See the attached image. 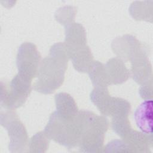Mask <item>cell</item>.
I'll return each mask as SVG.
<instances>
[{
  "instance_id": "cell-7",
  "label": "cell",
  "mask_w": 153,
  "mask_h": 153,
  "mask_svg": "<svg viewBox=\"0 0 153 153\" xmlns=\"http://www.w3.org/2000/svg\"><path fill=\"white\" fill-rule=\"evenodd\" d=\"M148 53L147 47L143 45L130 60L131 75L134 81L141 85L152 80V65L148 59Z\"/></svg>"
},
{
  "instance_id": "cell-2",
  "label": "cell",
  "mask_w": 153,
  "mask_h": 153,
  "mask_svg": "<svg viewBox=\"0 0 153 153\" xmlns=\"http://www.w3.org/2000/svg\"><path fill=\"white\" fill-rule=\"evenodd\" d=\"M81 134L78 146L82 152H100L103 148L105 134L109 121L103 116L88 111H79Z\"/></svg>"
},
{
  "instance_id": "cell-4",
  "label": "cell",
  "mask_w": 153,
  "mask_h": 153,
  "mask_svg": "<svg viewBox=\"0 0 153 153\" xmlns=\"http://www.w3.org/2000/svg\"><path fill=\"white\" fill-rule=\"evenodd\" d=\"M11 109L1 111V124L8 133L10 137L9 150L11 152H25L29 145L26 129L20 121L17 114Z\"/></svg>"
},
{
  "instance_id": "cell-1",
  "label": "cell",
  "mask_w": 153,
  "mask_h": 153,
  "mask_svg": "<svg viewBox=\"0 0 153 153\" xmlns=\"http://www.w3.org/2000/svg\"><path fill=\"white\" fill-rule=\"evenodd\" d=\"M69 59L64 43L54 44L50 50V56L41 60L34 90L42 94H51L59 88L65 79V71Z\"/></svg>"
},
{
  "instance_id": "cell-18",
  "label": "cell",
  "mask_w": 153,
  "mask_h": 153,
  "mask_svg": "<svg viewBox=\"0 0 153 153\" xmlns=\"http://www.w3.org/2000/svg\"><path fill=\"white\" fill-rule=\"evenodd\" d=\"M50 139L45 131L36 133L29 142V152H45L48 148Z\"/></svg>"
},
{
  "instance_id": "cell-21",
  "label": "cell",
  "mask_w": 153,
  "mask_h": 153,
  "mask_svg": "<svg viewBox=\"0 0 153 153\" xmlns=\"http://www.w3.org/2000/svg\"><path fill=\"white\" fill-rule=\"evenodd\" d=\"M139 93L140 96L145 100H151L152 98V80L142 85Z\"/></svg>"
},
{
  "instance_id": "cell-13",
  "label": "cell",
  "mask_w": 153,
  "mask_h": 153,
  "mask_svg": "<svg viewBox=\"0 0 153 153\" xmlns=\"http://www.w3.org/2000/svg\"><path fill=\"white\" fill-rule=\"evenodd\" d=\"M137 126L143 133L152 134V100H146L136 109L134 114Z\"/></svg>"
},
{
  "instance_id": "cell-17",
  "label": "cell",
  "mask_w": 153,
  "mask_h": 153,
  "mask_svg": "<svg viewBox=\"0 0 153 153\" xmlns=\"http://www.w3.org/2000/svg\"><path fill=\"white\" fill-rule=\"evenodd\" d=\"M88 74L94 87H107L109 85L106 76L105 65L99 61H94Z\"/></svg>"
},
{
  "instance_id": "cell-15",
  "label": "cell",
  "mask_w": 153,
  "mask_h": 153,
  "mask_svg": "<svg viewBox=\"0 0 153 153\" xmlns=\"http://www.w3.org/2000/svg\"><path fill=\"white\" fill-rule=\"evenodd\" d=\"M74 68L79 72H88L94 62L93 56L90 48L86 45L73 53L69 57Z\"/></svg>"
},
{
  "instance_id": "cell-16",
  "label": "cell",
  "mask_w": 153,
  "mask_h": 153,
  "mask_svg": "<svg viewBox=\"0 0 153 153\" xmlns=\"http://www.w3.org/2000/svg\"><path fill=\"white\" fill-rule=\"evenodd\" d=\"M152 1H135L129 8L130 15L136 20L152 22Z\"/></svg>"
},
{
  "instance_id": "cell-19",
  "label": "cell",
  "mask_w": 153,
  "mask_h": 153,
  "mask_svg": "<svg viewBox=\"0 0 153 153\" xmlns=\"http://www.w3.org/2000/svg\"><path fill=\"white\" fill-rule=\"evenodd\" d=\"M76 10L73 7H64L56 11L55 17L59 23L65 26L73 23Z\"/></svg>"
},
{
  "instance_id": "cell-11",
  "label": "cell",
  "mask_w": 153,
  "mask_h": 153,
  "mask_svg": "<svg viewBox=\"0 0 153 153\" xmlns=\"http://www.w3.org/2000/svg\"><path fill=\"white\" fill-rule=\"evenodd\" d=\"M104 65L109 85L123 84L130 76V71L124 62L118 57L109 59Z\"/></svg>"
},
{
  "instance_id": "cell-9",
  "label": "cell",
  "mask_w": 153,
  "mask_h": 153,
  "mask_svg": "<svg viewBox=\"0 0 153 153\" xmlns=\"http://www.w3.org/2000/svg\"><path fill=\"white\" fill-rule=\"evenodd\" d=\"M69 57L75 51L87 45L86 33L78 23H72L65 26V39L63 42Z\"/></svg>"
},
{
  "instance_id": "cell-20",
  "label": "cell",
  "mask_w": 153,
  "mask_h": 153,
  "mask_svg": "<svg viewBox=\"0 0 153 153\" xmlns=\"http://www.w3.org/2000/svg\"><path fill=\"white\" fill-rule=\"evenodd\" d=\"M105 152H132L128 145L122 140H114L109 142L103 151Z\"/></svg>"
},
{
  "instance_id": "cell-6",
  "label": "cell",
  "mask_w": 153,
  "mask_h": 153,
  "mask_svg": "<svg viewBox=\"0 0 153 153\" xmlns=\"http://www.w3.org/2000/svg\"><path fill=\"white\" fill-rule=\"evenodd\" d=\"M41 62L40 54L35 44L26 42L19 47L16 63L20 76L32 81L36 76Z\"/></svg>"
},
{
  "instance_id": "cell-8",
  "label": "cell",
  "mask_w": 153,
  "mask_h": 153,
  "mask_svg": "<svg viewBox=\"0 0 153 153\" xmlns=\"http://www.w3.org/2000/svg\"><path fill=\"white\" fill-rule=\"evenodd\" d=\"M143 45L134 36L126 35L114 39L111 47L117 57L124 62L130 60Z\"/></svg>"
},
{
  "instance_id": "cell-14",
  "label": "cell",
  "mask_w": 153,
  "mask_h": 153,
  "mask_svg": "<svg viewBox=\"0 0 153 153\" xmlns=\"http://www.w3.org/2000/svg\"><path fill=\"white\" fill-rule=\"evenodd\" d=\"M90 100L99 111L105 116H109L114 97L110 96L107 87H96L90 93Z\"/></svg>"
},
{
  "instance_id": "cell-10",
  "label": "cell",
  "mask_w": 153,
  "mask_h": 153,
  "mask_svg": "<svg viewBox=\"0 0 153 153\" xmlns=\"http://www.w3.org/2000/svg\"><path fill=\"white\" fill-rule=\"evenodd\" d=\"M121 139L132 152H151V148L152 147V134H146L131 128Z\"/></svg>"
},
{
  "instance_id": "cell-12",
  "label": "cell",
  "mask_w": 153,
  "mask_h": 153,
  "mask_svg": "<svg viewBox=\"0 0 153 153\" xmlns=\"http://www.w3.org/2000/svg\"><path fill=\"white\" fill-rule=\"evenodd\" d=\"M57 114L62 118L71 120L78 115L79 111L75 100L66 93H59L55 96Z\"/></svg>"
},
{
  "instance_id": "cell-3",
  "label": "cell",
  "mask_w": 153,
  "mask_h": 153,
  "mask_svg": "<svg viewBox=\"0 0 153 153\" xmlns=\"http://www.w3.org/2000/svg\"><path fill=\"white\" fill-rule=\"evenodd\" d=\"M44 131L50 139L72 149L78 146L81 134V122L78 116L73 120H65L55 111L51 114Z\"/></svg>"
},
{
  "instance_id": "cell-5",
  "label": "cell",
  "mask_w": 153,
  "mask_h": 153,
  "mask_svg": "<svg viewBox=\"0 0 153 153\" xmlns=\"http://www.w3.org/2000/svg\"><path fill=\"white\" fill-rule=\"evenodd\" d=\"M31 82L32 81L17 74L8 87L5 84L4 91L1 88V106L9 109L22 106L31 92Z\"/></svg>"
}]
</instances>
